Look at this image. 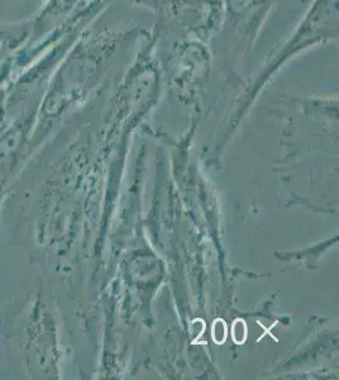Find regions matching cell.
Returning a JSON list of instances; mask_svg holds the SVG:
<instances>
[{"label": "cell", "mask_w": 339, "mask_h": 380, "mask_svg": "<svg viewBox=\"0 0 339 380\" xmlns=\"http://www.w3.org/2000/svg\"><path fill=\"white\" fill-rule=\"evenodd\" d=\"M227 334H228V330H227V323L223 320L218 318L217 321H214L212 328V337L214 340V342H217L218 345H222L223 342L227 340Z\"/></svg>", "instance_id": "obj_1"}, {"label": "cell", "mask_w": 339, "mask_h": 380, "mask_svg": "<svg viewBox=\"0 0 339 380\" xmlns=\"http://www.w3.org/2000/svg\"><path fill=\"white\" fill-rule=\"evenodd\" d=\"M232 337L236 344L242 345L247 339V326L243 320L234 321L233 327H232Z\"/></svg>", "instance_id": "obj_2"}]
</instances>
